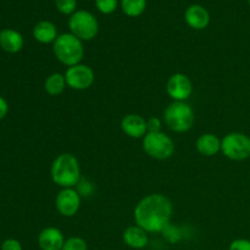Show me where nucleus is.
Masks as SVG:
<instances>
[{"label":"nucleus","instance_id":"412c9836","mask_svg":"<svg viewBox=\"0 0 250 250\" xmlns=\"http://www.w3.org/2000/svg\"><path fill=\"white\" fill-rule=\"evenodd\" d=\"M55 6L60 14L71 16L77 11V0H55Z\"/></svg>","mask_w":250,"mask_h":250},{"label":"nucleus","instance_id":"6ab92c4d","mask_svg":"<svg viewBox=\"0 0 250 250\" xmlns=\"http://www.w3.org/2000/svg\"><path fill=\"white\" fill-rule=\"evenodd\" d=\"M146 0H121V9L128 17H138L146 11Z\"/></svg>","mask_w":250,"mask_h":250},{"label":"nucleus","instance_id":"ddd939ff","mask_svg":"<svg viewBox=\"0 0 250 250\" xmlns=\"http://www.w3.org/2000/svg\"><path fill=\"white\" fill-rule=\"evenodd\" d=\"M185 20L188 26L195 31L207 28L210 23V14L202 5H190L185 12Z\"/></svg>","mask_w":250,"mask_h":250},{"label":"nucleus","instance_id":"c85d7f7f","mask_svg":"<svg viewBox=\"0 0 250 250\" xmlns=\"http://www.w3.org/2000/svg\"><path fill=\"white\" fill-rule=\"evenodd\" d=\"M248 4H249V6H250V0H248Z\"/></svg>","mask_w":250,"mask_h":250},{"label":"nucleus","instance_id":"9d476101","mask_svg":"<svg viewBox=\"0 0 250 250\" xmlns=\"http://www.w3.org/2000/svg\"><path fill=\"white\" fill-rule=\"evenodd\" d=\"M166 92L172 102H187L193 93V82L185 73H173L166 82Z\"/></svg>","mask_w":250,"mask_h":250},{"label":"nucleus","instance_id":"393cba45","mask_svg":"<svg viewBox=\"0 0 250 250\" xmlns=\"http://www.w3.org/2000/svg\"><path fill=\"white\" fill-rule=\"evenodd\" d=\"M76 189L78 190L81 197H83V195H90L93 192H94V187H93L92 183H90L89 181H85V180H81V182L78 183Z\"/></svg>","mask_w":250,"mask_h":250},{"label":"nucleus","instance_id":"5701e85b","mask_svg":"<svg viewBox=\"0 0 250 250\" xmlns=\"http://www.w3.org/2000/svg\"><path fill=\"white\" fill-rule=\"evenodd\" d=\"M119 0H95V6L102 14L110 15L116 11Z\"/></svg>","mask_w":250,"mask_h":250},{"label":"nucleus","instance_id":"423d86ee","mask_svg":"<svg viewBox=\"0 0 250 250\" xmlns=\"http://www.w3.org/2000/svg\"><path fill=\"white\" fill-rule=\"evenodd\" d=\"M70 33L81 41H92L99 32V22L92 12L87 10H77L68 19Z\"/></svg>","mask_w":250,"mask_h":250},{"label":"nucleus","instance_id":"f03ea898","mask_svg":"<svg viewBox=\"0 0 250 250\" xmlns=\"http://www.w3.org/2000/svg\"><path fill=\"white\" fill-rule=\"evenodd\" d=\"M50 176L58 187L76 188L82 180L80 161L71 153L60 154L51 164Z\"/></svg>","mask_w":250,"mask_h":250},{"label":"nucleus","instance_id":"a878e982","mask_svg":"<svg viewBox=\"0 0 250 250\" xmlns=\"http://www.w3.org/2000/svg\"><path fill=\"white\" fill-rule=\"evenodd\" d=\"M146 126H148V132H161L163 122L159 117H150L146 120Z\"/></svg>","mask_w":250,"mask_h":250},{"label":"nucleus","instance_id":"4be33fe9","mask_svg":"<svg viewBox=\"0 0 250 250\" xmlns=\"http://www.w3.org/2000/svg\"><path fill=\"white\" fill-rule=\"evenodd\" d=\"M161 233H163L164 238H165L166 241L171 244L178 243V242L181 241V238H182V232L178 229V227L173 226V225H171V224L168 225V226L166 227V229H164Z\"/></svg>","mask_w":250,"mask_h":250},{"label":"nucleus","instance_id":"bb28decb","mask_svg":"<svg viewBox=\"0 0 250 250\" xmlns=\"http://www.w3.org/2000/svg\"><path fill=\"white\" fill-rule=\"evenodd\" d=\"M1 250H22V244L17 239L9 238L1 244Z\"/></svg>","mask_w":250,"mask_h":250},{"label":"nucleus","instance_id":"39448f33","mask_svg":"<svg viewBox=\"0 0 250 250\" xmlns=\"http://www.w3.org/2000/svg\"><path fill=\"white\" fill-rule=\"evenodd\" d=\"M144 153L155 160H167L175 154V142L166 133L148 132L142 139Z\"/></svg>","mask_w":250,"mask_h":250},{"label":"nucleus","instance_id":"f8f14e48","mask_svg":"<svg viewBox=\"0 0 250 250\" xmlns=\"http://www.w3.org/2000/svg\"><path fill=\"white\" fill-rule=\"evenodd\" d=\"M66 238L58 227L49 226L38 234V247L41 250H62Z\"/></svg>","mask_w":250,"mask_h":250},{"label":"nucleus","instance_id":"7ed1b4c3","mask_svg":"<svg viewBox=\"0 0 250 250\" xmlns=\"http://www.w3.org/2000/svg\"><path fill=\"white\" fill-rule=\"evenodd\" d=\"M53 53L59 62L71 67L82 62L84 58V45L83 42L72 33H62L59 34L53 43Z\"/></svg>","mask_w":250,"mask_h":250},{"label":"nucleus","instance_id":"f257e3e1","mask_svg":"<svg viewBox=\"0 0 250 250\" xmlns=\"http://www.w3.org/2000/svg\"><path fill=\"white\" fill-rule=\"evenodd\" d=\"M172 202L161 193H151L137 203L133 211L136 225L148 233H161L171 224Z\"/></svg>","mask_w":250,"mask_h":250},{"label":"nucleus","instance_id":"20e7f679","mask_svg":"<svg viewBox=\"0 0 250 250\" xmlns=\"http://www.w3.org/2000/svg\"><path fill=\"white\" fill-rule=\"evenodd\" d=\"M164 120L172 132L186 133L194 125V110L187 102H172L164 111Z\"/></svg>","mask_w":250,"mask_h":250},{"label":"nucleus","instance_id":"2eb2a0df","mask_svg":"<svg viewBox=\"0 0 250 250\" xmlns=\"http://www.w3.org/2000/svg\"><path fill=\"white\" fill-rule=\"evenodd\" d=\"M195 149L200 155L207 156V158L217 155L221 153V138L210 132L200 134L195 142Z\"/></svg>","mask_w":250,"mask_h":250},{"label":"nucleus","instance_id":"1a4fd4ad","mask_svg":"<svg viewBox=\"0 0 250 250\" xmlns=\"http://www.w3.org/2000/svg\"><path fill=\"white\" fill-rule=\"evenodd\" d=\"M82 197L76 188H61L55 197V208L63 217H73L81 209Z\"/></svg>","mask_w":250,"mask_h":250},{"label":"nucleus","instance_id":"6e6552de","mask_svg":"<svg viewBox=\"0 0 250 250\" xmlns=\"http://www.w3.org/2000/svg\"><path fill=\"white\" fill-rule=\"evenodd\" d=\"M63 75H65L67 87L73 90L88 89L92 87L95 81V73L93 68L82 62L67 67Z\"/></svg>","mask_w":250,"mask_h":250},{"label":"nucleus","instance_id":"a211bd4d","mask_svg":"<svg viewBox=\"0 0 250 250\" xmlns=\"http://www.w3.org/2000/svg\"><path fill=\"white\" fill-rule=\"evenodd\" d=\"M66 87H67V83H66L65 75L60 72L51 73L44 81V90L51 97H58L62 94Z\"/></svg>","mask_w":250,"mask_h":250},{"label":"nucleus","instance_id":"f3484780","mask_svg":"<svg viewBox=\"0 0 250 250\" xmlns=\"http://www.w3.org/2000/svg\"><path fill=\"white\" fill-rule=\"evenodd\" d=\"M33 37L42 44H51L59 37L58 28L50 21H41L34 26Z\"/></svg>","mask_w":250,"mask_h":250},{"label":"nucleus","instance_id":"b1692460","mask_svg":"<svg viewBox=\"0 0 250 250\" xmlns=\"http://www.w3.org/2000/svg\"><path fill=\"white\" fill-rule=\"evenodd\" d=\"M229 250H250V241L246 238H237L231 242Z\"/></svg>","mask_w":250,"mask_h":250},{"label":"nucleus","instance_id":"dca6fc26","mask_svg":"<svg viewBox=\"0 0 250 250\" xmlns=\"http://www.w3.org/2000/svg\"><path fill=\"white\" fill-rule=\"evenodd\" d=\"M0 46L6 53L16 54L23 46V37L15 29H2L0 32Z\"/></svg>","mask_w":250,"mask_h":250},{"label":"nucleus","instance_id":"0eeeda50","mask_svg":"<svg viewBox=\"0 0 250 250\" xmlns=\"http://www.w3.org/2000/svg\"><path fill=\"white\" fill-rule=\"evenodd\" d=\"M221 153L232 161L250 158V137L242 132H231L221 139Z\"/></svg>","mask_w":250,"mask_h":250},{"label":"nucleus","instance_id":"9b49d317","mask_svg":"<svg viewBox=\"0 0 250 250\" xmlns=\"http://www.w3.org/2000/svg\"><path fill=\"white\" fill-rule=\"evenodd\" d=\"M121 131L133 139H143L148 133L146 120L138 114H128L121 120Z\"/></svg>","mask_w":250,"mask_h":250},{"label":"nucleus","instance_id":"aec40b11","mask_svg":"<svg viewBox=\"0 0 250 250\" xmlns=\"http://www.w3.org/2000/svg\"><path fill=\"white\" fill-rule=\"evenodd\" d=\"M62 250H88V243L82 237H68L63 243Z\"/></svg>","mask_w":250,"mask_h":250},{"label":"nucleus","instance_id":"cd10ccee","mask_svg":"<svg viewBox=\"0 0 250 250\" xmlns=\"http://www.w3.org/2000/svg\"><path fill=\"white\" fill-rule=\"evenodd\" d=\"M7 111H9V105H7V102L2 97H0V120L4 119L7 115Z\"/></svg>","mask_w":250,"mask_h":250},{"label":"nucleus","instance_id":"4468645a","mask_svg":"<svg viewBox=\"0 0 250 250\" xmlns=\"http://www.w3.org/2000/svg\"><path fill=\"white\" fill-rule=\"evenodd\" d=\"M122 241L131 249H144L149 243L148 232L142 229V227H139L138 225H132V226H128L124 231Z\"/></svg>","mask_w":250,"mask_h":250}]
</instances>
